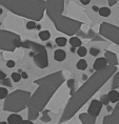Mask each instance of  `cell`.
<instances>
[{"label":"cell","mask_w":119,"mask_h":124,"mask_svg":"<svg viewBox=\"0 0 119 124\" xmlns=\"http://www.w3.org/2000/svg\"><path fill=\"white\" fill-rule=\"evenodd\" d=\"M7 66L8 67V69H13V67L15 66V62L13 60H10L7 62Z\"/></svg>","instance_id":"obj_32"},{"label":"cell","mask_w":119,"mask_h":124,"mask_svg":"<svg viewBox=\"0 0 119 124\" xmlns=\"http://www.w3.org/2000/svg\"><path fill=\"white\" fill-rule=\"evenodd\" d=\"M102 103L100 102L99 100H93L91 102L90 106H89V109H87V113L90 115H92L93 117H98V115L100 114L101 111V108H102Z\"/></svg>","instance_id":"obj_10"},{"label":"cell","mask_w":119,"mask_h":124,"mask_svg":"<svg viewBox=\"0 0 119 124\" xmlns=\"http://www.w3.org/2000/svg\"><path fill=\"white\" fill-rule=\"evenodd\" d=\"M106 66H108V61H106L105 58H97L95 62H94V70H96V72H100V70H103L104 69H106Z\"/></svg>","instance_id":"obj_12"},{"label":"cell","mask_w":119,"mask_h":124,"mask_svg":"<svg viewBox=\"0 0 119 124\" xmlns=\"http://www.w3.org/2000/svg\"><path fill=\"white\" fill-rule=\"evenodd\" d=\"M0 4L18 16L40 21L46 11V1L43 0H1Z\"/></svg>","instance_id":"obj_3"},{"label":"cell","mask_w":119,"mask_h":124,"mask_svg":"<svg viewBox=\"0 0 119 124\" xmlns=\"http://www.w3.org/2000/svg\"><path fill=\"white\" fill-rule=\"evenodd\" d=\"M21 124H33V122L31 120H23Z\"/></svg>","instance_id":"obj_34"},{"label":"cell","mask_w":119,"mask_h":124,"mask_svg":"<svg viewBox=\"0 0 119 124\" xmlns=\"http://www.w3.org/2000/svg\"><path fill=\"white\" fill-rule=\"evenodd\" d=\"M117 3V1H109V5L110 7H113V5H115Z\"/></svg>","instance_id":"obj_37"},{"label":"cell","mask_w":119,"mask_h":124,"mask_svg":"<svg viewBox=\"0 0 119 124\" xmlns=\"http://www.w3.org/2000/svg\"><path fill=\"white\" fill-rule=\"evenodd\" d=\"M56 43H57L58 46H64L67 44V39L63 38V37H58V38H56Z\"/></svg>","instance_id":"obj_24"},{"label":"cell","mask_w":119,"mask_h":124,"mask_svg":"<svg viewBox=\"0 0 119 124\" xmlns=\"http://www.w3.org/2000/svg\"><path fill=\"white\" fill-rule=\"evenodd\" d=\"M31 97L32 96H31L30 92L17 89V91L11 93L4 99L3 110L11 111V113H14V114L19 113V111L23 110L27 106Z\"/></svg>","instance_id":"obj_4"},{"label":"cell","mask_w":119,"mask_h":124,"mask_svg":"<svg viewBox=\"0 0 119 124\" xmlns=\"http://www.w3.org/2000/svg\"><path fill=\"white\" fill-rule=\"evenodd\" d=\"M21 78H22V76H21L19 73H13L12 74V80H13L14 82H19Z\"/></svg>","instance_id":"obj_26"},{"label":"cell","mask_w":119,"mask_h":124,"mask_svg":"<svg viewBox=\"0 0 119 124\" xmlns=\"http://www.w3.org/2000/svg\"><path fill=\"white\" fill-rule=\"evenodd\" d=\"M117 66H106V69L100 72H95L85 82L83 85L79 87L73 95L71 96L70 100L68 101L62 113L59 123H64L74 117V115L112 78L115 76Z\"/></svg>","instance_id":"obj_1"},{"label":"cell","mask_w":119,"mask_h":124,"mask_svg":"<svg viewBox=\"0 0 119 124\" xmlns=\"http://www.w3.org/2000/svg\"><path fill=\"white\" fill-rule=\"evenodd\" d=\"M8 96V89L4 88V87H0V100H3Z\"/></svg>","instance_id":"obj_23"},{"label":"cell","mask_w":119,"mask_h":124,"mask_svg":"<svg viewBox=\"0 0 119 124\" xmlns=\"http://www.w3.org/2000/svg\"><path fill=\"white\" fill-rule=\"evenodd\" d=\"M4 79H7V75H5L4 72L1 70V72H0V80L2 81V80H4Z\"/></svg>","instance_id":"obj_33"},{"label":"cell","mask_w":119,"mask_h":124,"mask_svg":"<svg viewBox=\"0 0 119 124\" xmlns=\"http://www.w3.org/2000/svg\"><path fill=\"white\" fill-rule=\"evenodd\" d=\"M106 109H108V111H112V107L110 106V105H108V106H106Z\"/></svg>","instance_id":"obj_39"},{"label":"cell","mask_w":119,"mask_h":124,"mask_svg":"<svg viewBox=\"0 0 119 124\" xmlns=\"http://www.w3.org/2000/svg\"><path fill=\"white\" fill-rule=\"evenodd\" d=\"M99 15L101 17H109L110 15H111V10H110V8H105V7H103V8H99Z\"/></svg>","instance_id":"obj_18"},{"label":"cell","mask_w":119,"mask_h":124,"mask_svg":"<svg viewBox=\"0 0 119 124\" xmlns=\"http://www.w3.org/2000/svg\"><path fill=\"white\" fill-rule=\"evenodd\" d=\"M100 102L103 104V105H106L108 106L109 103L111 101H110V98H109V95H101V97H100Z\"/></svg>","instance_id":"obj_22"},{"label":"cell","mask_w":119,"mask_h":124,"mask_svg":"<svg viewBox=\"0 0 119 124\" xmlns=\"http://www.w3.org/2000/svg\"><path fill=\"white\" fill-rule=\"evenodd\" d=\"M112 88L116 89L119 88V72L117 74H115L114 78H113V82H112Z\"/></svg>","instance_id":"obj_21"},{"label":"cell","mask_w":119,"mask_h":124,"mask_svg":"<svg viewBox=\"0 0 119 124\" xmlns=\"http://www.w3.org/2000/svg\"><path fill=\"white\" fill-rule=\"evenodd\" d=\"M99 8H100L96 7V5H93V7H92V10H93L94 12H99Z\"/></svg>","instance_id":"obj_36"},{"label":"cell","mask_w":119,"mask_h":124,"mask_svg":"<svg viewBox=\"0 0 119 124\" xmlns=\"http://www.w3.org/2000/svg\"><path fill=\"white\" fill-rule=\"evenodd\" d=\"M104 58L106 59L108 63L111 66H117L118 65V59H117V55L115 53H113L111 51H106L104 53Z\"/></svg>","instance_id":"obj_11"},{"label":"cell","mask_w":119,"mask_h":124,"mask_svg":"<svg viewBox=\"0 0 119 124\" xmlns=\"http://www.w3.org/2000/svg\"><path fill=\"white\" fill-rule=\"evenodd\" d=\"M76 67L80 70H84L87 67V62L84 60V59H80V60L76 63Z\"/></svg>","instance_id":"obj_19"},{"label":"cell","mask_w":119,"mask_h":124,"mask_svg":"<svg viewBox=\"0 0 119 124\" xmlns=\"http://www.w3.org/2000/svg\"><path fill=\"white\" fill-rule=\"evenodd\" d=\"M37 25H36V22L35 21H29V22L26 23V29L27 30H34L36 29Z\"/></svg>","instance_id":"obj_28"},{"label":"cell","mask_w":119,"mask_h":124,"mask_svg":"<svg viewBox=\"0 0 119 124\" xmlns=\"http://www.w3.org/2000/svg\"><path fill=\"white\" fill-rule=\"evenodd\" d=\"M79 120L82 124H95L96 117H93L89 113H82L79 115Z\"/></svg>","instance_id":"obj_13"},{"label":"cell","mask_w":119,"mask_h":124,"mask_svg":"<svg viewBox=\"0 0 119 124\" xmlns=\"http://www.w3.org/2000/svg\"><path fill=\"white\" fill-rule=\"evenodd\" d=\"M80 2H81L82 4H84V5H87V4L90 3V0H81Z\"/></svg>","instance_id":"obj_35"},{"label":"cell","mask_w":119,"mask_h":124,"mask_svg":"<svg viewBox=\"0 0 119 124\" xmlns=\"http://www.w3.org/2000/svg\"><path fill=\"white\" fill-rule=\"evenodd\" d=\"M22 117L17 114H11L8 117V124H21L22 123Z\"/></svg>","instance_id":"obj_14"},{"label":"cell","mask_w":119,"mask_h":124,"mask_svg":"<svg viewBox=\"0 0 119 124\" xmlns=\"http://www.w3.org/2000/svg\"><path fill=\"white\" fill-rule=\"evenodd\" d=\"M99 34L103 38H106L119 45V27L109 22H102L99 27Z\"/></svg>","instance_id":"obj_8"},{"label":"cell","mask_w":119,"mask_h":124,"mask_svg":"<svg viewBox=\"0 0 119 124\" xmlns=\"http://www.w3.org/2000/svg\"><path fill=\"white\" fill-rule=\"evenodd\" d=\"M65 57H67V54H65V52L63 51V49H56L55 51V54H54V58L56 61H63Z\"/></svg>","instance_id":"obj_15"},{"label":"cell","mask_w":119,"mask_h":124,"mask_svg":"<svg viewBox=\"0 0 119 124\" xmlns=\"http://www.w3.org/2000/svg\"><path fill=\"white\" fill-rule=\"evenodd\" d=\"M30 49H31V55L33 57L34 64L41 70L46 69L49 65V58H48L46 48L43 45L39 44V43L33 42L30 40Z\"/></svg>","instance_id":"obj_7"},{"label":"cell","mask_w":119,"mask_h":124,"mask_svg":"<svg viewBox=\"0 0 119 124\" xmlns=\"http://www.w3.org/2000/svg\"><path fill=\"white\" fill-rule=\"evenodd\" d=\"M77 54H78V56H80V57H84V56H86V54H87V49L84 47V46H80V47L77 49Z\"/></svg>","instance_id":"obj_25"},{"label":"cell","mask_w":119,"mask_h":124,"mask_svg":"<svg viewBox=\"0 0 119 124\" xmlns=\"http://www.w3.org/2000/svg\"><path fill=\"white\" fill-rule=\"evenodd\" d=\"M64 81L65 77L62 70H58V72L35 80L34 83L38 85V88L31 97L27 104L29 120L33 121L39 117V114L45 108L51 98Z\"/></svg>","instance_id":"obj_2"},{"label":"cell","mask_w":119,"mask_h":124,"mask_svg":"<svg viewBox=\"0 0 119 124\" xmlns=\"http://www.w3.org/2000/svg\"><path fill=\"white\" fill-rule=\"evenodd\" d=\"M70 44L72 45V47H78L79 48L81 46V40L79 38H77V37H72L70 39Z\"/></svg>","instance_id":"obj_17"},{"label":"cell","mask_w":119,"mask_h":124,"mask_svg":"<svg viewBox=\"0 0 119 124\" xmlns=\"http://www.w3.org/2000/svg\"><path fill=\"white\" fill-rule=\"evenodd\" d=\"M1 83L3 85H7V86H8V87H12V83H11V80L8 79V78H7V79H4V80H2L1 81Z\"/></svg>","instance_id":"obj_31"},{"label":"cell","mask_w":119,"mask_h":124,"mask_svg":"<svg viewBox=\"0 0 119 124\" xmlns=\"http://www.w3.org/2000/svg\"><path fill=\"white\" fill-rule=\"evenodd\" d=\"M74 85H75V80L74 79H70L68 81V88H71V95H73L74 94Z\"/></svg>","instance_id":"obj_27"},{"label":"cell","mask_w":119,"mask_h":124,"mask_svg":"<svg viewBox=\"0 0 119 124\" xmlns=\"http://www.w3.org/2000/svg\"><path fill=\"white\" fill-rule=\"evenodd\" d=\"M0 124H8V122H1Z\"/></svg>","instance_id":"obj_40"},{"label":"cell","mask_w":119,"mask_h":124,"mask_svg":"<svg viewBox=\"0 0 119 124\" xmlns=\"http://www.w3.org/2000/svg\"><path fill=\"white\" fill-rule=\"evenodd\" d=\"M50 37H51V34H50L49 31H41V32L39 33V38L41 39L42 41H46V40H49Z\"/></svg>","instance_id":"obj_20"},{"label":"cell","mask_w":119,"mask_h":124,"mask_svg":"<svg viewBox=\"0 0 119 124\" xmlns=\"http://www.w3.org/2000/svg\"><path fill=\"white\" fill-rule=\"evenodd\" d=\"M102 124H119V101L113 109L112 114L103 118Z\"/></svg>","instance_id":"obj_9"},{"label":"cell","mask_w":119,"mask_h":124,"mask_svg":"<svg viewBox=\"0 0 119 124\" xmlns=\"http://www.w3.org/2000/svg\"><path fill=\"white\" fill-rule=\"evenodd\" d=\"M48 113H49V111H46V110L43 111V116H42V118H41V120L43 121V122H49V121H51V118L49 117Z\"/></svg>","instance_id":"obj_29"},{"label":"cell","mask_w":119,"mask_h":124,"mask_svg":"<svg viewBox=\"0 0 119 124\" xmlns=\"http://www.w3.org/2000/svg\"><path fill=\"white\" fill-rule=\"evenodd\" d=\"M21 76H22L23 79H27V74H26V72H23L22 74H21Z\"/></svg>","instance_id":"obj_38"},{"label":"cell","mask_w":119,"mask_h":124,"mask_svg":"<svg viewBox=\"0 0 119 124\" xmlns=\"http://www.w3.org/2000/svg\"><path fill=\"white\" fill-rule=\"evenodd\" d=\"M52 21L54 23L56 30L68 36H73L76 33H78V31L81 29V25H82L80 21L71 19V18L62 16V15L52 19Z\"/></svg>","instance_id":"obj_5"},{"label":"cell","mask_w":119,"mask_h":124,"mask_svg":"<svg viewBox=\"0 0 119 124\" xmlns=\"http://www.w3.org/2000/svg\"><path fill=\"white\" fill-rule=\"evenodd\" d=\"M21 38L16 33L1 30L0 32V49L4 52H14L21 46Z\"/></svg>","instance_id":"obj_6"},{"label":"cell","mask_w":119,"mask_h":124,"mask_svg":"<svg viewBox=\"0 0 119 124\" xmlns=\"http://www.w3.org/2000/svg\"><path fill=\"white\" fill-rule=\"evenodd\" d=\"M100 53V49L98 48H96V47H93V48H91L90 49V54L92 55V56H97Z\"/></svg>","instance_id":"obj_30"},{"label":"cell","mask_w":119,"mask_h":124,"mask_svg":"<svg viewBox=\"0 0 119 124\" xmlns=\"http://www.w3.org/2000/svg\"><path fill=\"white\" fill-rule=\"evenodd\" d=\"M108 95H109L110 101H111L112 103H117L119 101V93L117 91H115V89H112Z\"/></svg>","instance_id":"obj_16"}]
</instances>
